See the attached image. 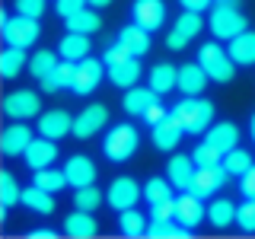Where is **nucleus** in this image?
Segmentation results:
<instances>
[{
    "label": "nucleus",
    "instance_id": "27",
    "mask_svg": "<svg viewBox=\"0 0 255 239\" xmlns=\"http://www.w3.org/2000/svg\"><path fill=\"white\" fill-rule=\"evenodd\" d=\"M90 35H80V32H67V35L61 38V45H58V54L64 61H83V58H90Z\"/></svg>",
    "mask_w": 255,
    "mask_h": 239
},
{
    "label": "nucleus",
    "instance_id": "8",
    "mask_svg": "<svg viewBox=\"0 0 255 239\" xmlns=\"http://www.w3.org/2000/svg\"><path fill=\"white\" fill-rule=\"evenodd\" d=\"M140 198H143V188L131 179V175L115 179L109 185V191H106V201H109V207H115V211H128V207H134Z\"/></svg>",
    "mask_w": 255,
    "mask_h": 239
},
{
    "label": "nucleus",
    "instance_id": "21",
    "mask_svg": "<svg viewBox=\"0 0 255 239\" xmlns=\"http://www.w3.org/2000/svg\"><path fill=\"white\" fill-rule=\"evenodd\" d=\"M227 51H230V58L236 61V67H252L255 64V32L252 29L239 32L236 38L227 42Z\"/></svg>",
    "mask_w": 255,
    "mask_h": 239
},
{
    "label": "nucleus",
    "instance_id": "24",
    "mask_svg": "<svg viewBox=\"0 0 255 239\" xmlns=\"http://www.w3.org/2000/svg\"><path fill=\"white\" fill-rule=\"evenodd\" d=\"M156 99H159V93H153V86H131L125 93V112L131 118H143V112L153 106Z\"/></svg>",
    "mask_w": 255,
    "mask_h": 239
},
{
    "label": "nucleus",
    "instance_id": "19",
    "mask_svg": "<svg viewBox=\"0 0 255 239\" xmlns=\"http://www.w3.org/2000/svg\"><path fill=\"white\" fill-rule=\"evenodd\" d=\"M64 172H67L70 188H83V185H93L96 182V163L90 156H83V153L70 156L67 163H64Z\"/></svg>",
    "mask_w": 255,
    "mask_h": 239
},
{
    "label": "nucleus",
    "instance_id": "47",
    "mask_svg": "<svg viewBox=\"0 0 255 239\" xmlns=\"http://www.w3.org/2000/svg\"><path fill=\"white\" fill-rule=\"evenodd\" d=\"M83 6H90V3H86V0H54V10H58V16H64V19L80 13Z\"/></svg>",
    "mask_w": 255,
    "mask_h": 239
},
{
    "label": "nucleus",
    "instance_id": "41",
    "mask_svg": "<svg viewBox=\"0 0 255 239\" xmlns=\"http://www.w3.org/2000/svg\"><path fill=\"white\" fill-rule=\"evenodd\" d=\"M191 159H195L198 169H204V166H220V163H223V150H217L214 143L204 140V143H198V147H195Z\"/></svg>",
    "mask_w": 255,
    "mask_h": 239
},
{
    "label": "nucleus",
    "instance_id": "4",
    "mask_svg": "<svg viewBox=\"0 0 255 239\" xmlns=\"http://www.w3.org/2000/svg\"><path fill=\"white\" fill-rule=\"evenodd\" d=\"M137 143H140V134L134 124H115L106 134V140H102V153L112 163H125V159H131L137 153Z\"/></svg>",
    "mask_w": 255,
    "mask_h": 239
},
{
    "label": "nucleus",
    "instance_id": "52",
    "mask_svg": "<svg viewBox=\"0 0 255 239\" xmlns=\"http://www.w3.org/2000/svg\"><path fill=\"white\" fill-rule=\"evenodd\" d=\"M86 3H90V6H96V10H102V6H109L112 0H86Z\"/></svg>",
    "mask_w": 255,
    "mask_h": 239
},
{
    "label": "nucleus",
    "instance_id": "12",
    "mask_svg": "<svg viewBox=\"0 0 255 239\" xmlns=\"http://www.w3.org/2000/svg\"><path fill=\"white\" fill-rule=\"evenodd\" d=\"M175 220L188 230H198L204 223V198L195 195V191H182L175 198Z\"/></svg>",
    "mask_w": 255,
    "mask_h": 239
},
{
    "label": "nucleus",
    "instance_id": "5",
    "mask_svg": "<svg viewBox=\"0 0 255 239\" xmlns=\"http://www.w3.org/2000/svg\"><path fill=\"white\" fill-rule=\"evenodd\" d=\"M38 35H42V26H38V19H32V16H6L3 19V42L6 45H16V48H29L38 42Z\"/></svg>",
    "mask_w": 255,
    "mask_h": 239
},
{
    "label": "nucleus",
    "instance_id": "18",
    "mask_svg": "<svg viewBox=\"0 0 255 239\" xmlns=\"http://www.w3.org/2000/svg\"><path fill=\"white\" fill-rule=\"evenodd\" d=\"M195 172H198V166L191 156L179 153V156H169V163H166V175H169V182L175 185V191H188L191 182H195Z\"/></svg>",
    "mask_w": 255,
    "mask_h": 239
},
{
    "label": "nucleus",
    "instance_id": "13",
    "mask_svg": "<svg viewBox=\"0 0 255 239\" xmlns=\"http://www.w3.org/2000/svg\"><path fill=\"white\" fill-rule=\"evenodd\" d=\"M38 134H42V137H51V140L67 137V134H74V115L64 112V109L42 112V118H38Z\"/></svg>",
    "mask_w": 255,
    "mask_h": 239
},
{
    "label": "nucleus",
    "instance_id": "49",
    "mask_svg": "<svg viewBox=\"0 0 255 239\" xmlns=\"http://www.w3.org/2000/svg\"><path fill=\"white\" fill-rule=\"evenodd\" d=\"M239 191H243V198H255V166L239 175Z\"/></svg>",
    "mask_w": 255,
    "mask_h": 239
},
{
    "label": "nucleus",
    "instance_id": "43",
    "mask_svg": "<svg viewBox=\"0 0 255 239\" xmlns=\"http://www.w3.org/2000/svg\"><path fill=\"white\" fill-rule=\"evenodd\" d=\"M236 227L243 230V233H255V198H246V201L236 207Z\"/></svg>",
    "mask_w": 255,
    "mask_h": 239
},
{
    "label": "nucleus",
    "instance_id": "26",
    "mask_svg": "<svg viewBox=\"0 0 255 239\" xmlns=\"http://www.w3.org/2000/svg\"><path fill=\"white\" fill-rule=\"evenodd\" d=\"M118 42H122L134 58H143V54L150 51V32L143 26H137V22H131V26H125L118 32Z\"/></svg>",
    "mask_w": 255,
    "mask_h": 239
},
{
    "label": "nucleus",
    "instance_id": "39",
    "mask_svg": "<svg viewBox=\"0 0 255 239\" xmlns=\"http://www.w3.org/2000/svg\"><path fill=\"white\" fill-rule=\"evenodd\" d=\"M143 198H147V204H156V201H166V198H175V185L169 182V175H166V179H150L147 185H143Z\"/></svg>",
    "mask_w": 255,
    "mask_h": 239
},
{
    "label": "nucleus",
    "instance_id": "20",
    "mask_svg": "<svg viewBox=\"0 0 255 239\" xmlns=\"http://www.w3.org/2000/svg\"><path fill=\"white\" fill-rule=\"evenodd\" d=\"M64 233H67L70 239H90L99 233V223H96L93 217V211H77L74 214H67V220H64Z\"/></svg>",
    "mask_w": 255,
    "mask_h": 239
},
{
    "label": "nucleus",
    "instance_id": "10",
    "mask_svg": "<svg viewBox=\"0 0 255 239\" xmlns=\"http://www.w3.org/2000/svg\"><path fill=\"white\" fill-rule=\"evenodd\" d=\"M32 140L35 137H32L29 121H13V124L3 127V134H0V153L3 156H22Z\"/></svg>",
    "mask_w": 255,
    "mask_h": 239
},
{
    "label": "nucleus",
    "instance_id": "14",
    "mask_svg": "<svg viewBox=\"0 0 255 239\" xmlns=\"http://www.w3.org/2000/svg\"><path fill=\"white\" fill-rule=\"evenodd\" d=\"M131 16L137 26H143L147 32H156L166 22V3L163 0H134Z\"/></svg>",
    "mask_w": 255,
    "mask_h": 239
},
{
    "label": "nucleus",
    "instance_id": "17",
    "mask_svg": "<svg viewBox=\"0 0 255 239\" xmlns=\"http://www.w3.org/2000/svg\"><path fill=\"white\" fill-rule=\"evenodd\" d=\"M22 156H26V166H29L32 172L45 169V166H51L54 159H58V143H54L51 137H42V134H38V137L26 147V153H22Z\"/></svg>",
    "mask_w": 255,
    "mask_h": 239
},
{
    "label": "nucleus",
    "instance_id": "40",
    "mask_svg": "<svg viewBox=\"0 0 255 239\" xmlns=\"http://www.w3.org/2000/svg\"><path fill=\"white\" fill-rule=\"evenodd\" d=\"M0 204L3 207L22 204V188H19V182L13 179V172H0Z\"/></svg>",
    "mask_w": 255,
    "mask_h": 239
},
{
    "label": "nucleus",
    "instance_id": "30",
    "mask_svg": "<svg viewBox=\"0 0 255 239\" xmlns=\"http://www.w3.org/2000/svg\"><path fill=\"white\" fill-rule=\"evenodd\" d=\"M54 204H58V201H54V195H51V191H45V188H38L35 182H32L29 188H22V207H26V211H35V214H42V217H45V214L54 211Z\"/></svg>",
    "mask_w": 255,
    "mask_h": 239
},
{
    "label": "nucleus",
    "instance_id": "32",
    "mask_svg": "<svg viewBox=\"0 0 255 239\" xmlns=\"http://www.w3.org/2000/svg\"><path fill=\"white\" fill-rule=\"evenodd\" d=\"M150 86H153V93H172L175 86H179V67H172V64H156V67H150Z\"/></svg>",
    "mask_w": 255,
    "mask_h": 239
},
{
    "label": "nucleus",
    "instance_id": "25",
    "mask_svg": "<svg viewBox=\"0 0 255 239\" xmlns=\"http://www.w3.org/2000/svg\"><path fill=\"white\" fill-rule=\"evenodd\" d=\"M204 140L207 143H214L217 150H223V153H230V150L239 143V127L233 121H217V124H211L204 131Z\"/></svg>",
    "mask_w": 255,
    "mask_h": 239
},
{
    "label": "nucleus",
    "instance_id": "54",
    "mask_svg": "<svg viewBox=\"0 0 255 239\" xmlns=\"http://www.w3.org/2000/svg\"><path fill=\"white\" fill-rule=\"evenodd\" d=\"M217 3H223V0H217Z\"/></svg>",
    "mask_w": 255,
    "mask_h": 239
},
{
    "label": "nucleus",
    "instance_id": "51",
    "mask_svg": "<svg viewBox=\"0 0 255 239\" xmlns=\"http://www.w3.org/2000/svg\"><path fill=\"white\" fill-rule=\"evenodd\" d=\"M29 236H32V239H54V230H48V227H38V230H32Z\"/></svg>",
    "mask_w": 255,
    "mask_h": 239
},
{
    "label": "nucleus",
    "instance_id": "29",
    "mask_svg": "<svg viewBox=\"0 0 255 239\" xmlns=\"http://www.w3.org/2000/svg\"><path fill=\"white\" fill-rule=\"evenodd\" d=\"M106 74H109V80L118 86V90H131V86H137V80H140V61L131 58V61H125V64L106 67Z\"/></svg>",
    "mask_w": 255,
    "mask_h": 239
},
{
    "label": "nucleus",
    "instance_id": "42",
    "mask_svg": "<svg viewBox=\"0 0 255 239\" xmlns=\"http://www.w3.org/2000/svg\"><path fill=\"white\" fill-rule=\"evenodd\" d=\"M99 204H102V191L96 185L74 188V207H80V211H96Z\"/></svg>",
    "mask_w": 255,
    "mask_h": 239
},
{
    "label": "nucleus",
    "instance_id": "46",
    "mask_svg": "<svg viewBox=\"0 0 255 239\" xmlns=\"http://www.w3.org/2000/svg\"><path fill=\"white\" fill-rule=\"evenodd\" d=\"M13 10L19 16H32V19H38V16L45 13V0H13Z\"/></svg>",
    "mask_w": 255,
    "mask_h": 239
},
{
    "label": "nucleus",
    "instance_id": "37",
    "mask_svg": "<svg viewBox=\"0 0 255 239\" xmlns=\"http://www.w3.org/2000/svg\"><path fill=\"white\" fill-rule=\"evenodd\" d=\"M58 64H61V61H58V54H54V51H35V54L29 58V67H26V70H29L35 80H42V77L51 74Z\"/></svg>",
    "mask_w": 255,
    "mask_h": 239
},
{
    "label": "nucleus",
    "instance_id": "1",
    "mask_svg": "<svg viewBox=\"0 0 255 239\" xmlns=\"http://www.w3.org/2000/svg\"><path fill=\"white\" fill-rule=\"evenodd\" d=\"M172 115L182 121L185 134H204L214 124V102L201 99V96H185L179 106L172 109Z\"/></svg>",
    "mask_w": 255,
    "mask_h": 239
},
{
    "label": "nucleus",
    "instance_id": "9",
    "mask_svg": "<svg viewBox=\"0 0 255 239\" xmlns=\"http://www.w3.org/2000/svg\"><path fill=\"white\" fill-rule=\"evenodd\" d=\"M102 70H106V61H96V58L77 61V77L70 83V93H77V96L96 93V86L102 83Z\"/></svg>",
    "mask_w": 255,
    "mask_h": 239
},
{
    "label": "nucleus",
    "instance_id": "34",
    "mask_svg": "<svg viewBox=\"0 0 255 239\" xmlns=\"http://www.w3.org/2000/svg\"><path fill=\"white\" fill-rule=\"evenodd\" d=\"M207 220L217 230H227L230 223H236V204L230 198H217V201L207 204Z\"/></svg>",
    "mask_w": 255,
    "mask_h": 239
},
{
    "label": "nucleus",
    "instance_id": "22",
    "mask_svg": "<svg viewBox=\"0 0 255 239\" xmlns=\"http://www.w3.org/2000/svg\"><path fill=\"white\" fill-rule=\"evenodd\" d=\"M207 70L201 67V64H182L179 67V86L175 90L179 93H185V96H198V93H204V86H207Z\"/></svg>",
    "mask_w": 255,
    "mask_h": 239
},
{
    "label": "nucleus",
    "instance_id": "53",
    "mask_svg": "<svg viewBox=\"0 0 255 239\" xmlns=\"http://www.w3.org/2000/svg\"><path fill=\"white\" fill-rule=\"evenodd\" d=\"M249 131H252V140H255V112H252V121H249Z\"/></svg>",
    "mask_w": 255,
    "mask_h": 239
},
{
    "label": "nucleus",
    "instance_id": "15",
    "mask_svg": "<svg viewBox=\"0 0 255 239\" xmlns=\"http://www.w3.org/2000/svg\"><path fill=\"white\" fill-rule=\"evenodd\" d=\"M227 179H230V172H227V166H223V163L220 166H204V169L195 172V182H191L188 191H195V195H201V198L217 195Z\"/></svg>",
    "mask_w": 255,
    "mask_h": 239
},
{
    "label": "nucleus",
    "instance_id": "6",
    "mask_svg": "<svg viewBox=\"0 0 255 239\" xmlns=\"http://www.w3.org/2000/svg\"><path fill=\"white\" fill-rule=\"evenodd\" d=\"M3 115L13 118V121L38 118L42 115V99L32 90H13V93H6V99H3Z\"/></svg>",
    "mask_w": 255,
    "mask_h": 239
},
{
    "label": "nucleus",
    "instance_id": "35",
    "mask_svg": "<svg viewBox=\"0 0 255 239\" xmlns=\"http://www.w3.org/2000/svg\"><path fill=\"white\" fill-rule=\"evenodd\" d=\"M32 182H35L38 188L51 191V195H58V191H64V188L70 185V182H67V172H64V169H51V166H45V169H35Z\"/></svg>",
    "mask_w": 255,
    "mask_h": 239
},
{
    "label": "nucleus",
    "instance_id": "11",
    "mask_svg": "<svg viewBox=\"0 0 255 239\" xmlns=\"http://www.w3.org/2000/svg\"><path fill=\"white\" fill-rule=\"evenodd\" d=\"M106 121H109V109L106 106H86L74 118V137L77 140H90L106 127Z\"/></svg>",
    "mask_w": 255,
    "mask_h": 239
},
{
    "label": "nucleus",
    "instance_id": "38",
    "mask_svg": "<svg viewBox=\"0 0 255 239\" xmlns=\"http://www.w3.org/2000/svg\"><path fill=\"white\" fill-rule=\"evenodd\" d=\"M223 166H227L230 175H243V172H249L255 163H252V153H249V150L233 147L230 153H223Z\"/></svg>",
    "mask_w": 255,
    "mask_h": 239
},
{
    "label": "nucleus",
    "instance_id": "28",
    "mask_svg": "<svg viewBox=\"0 0 255 239\" xmlns=\"http://www.w3.org/2000/svg\"><path fill=\"white\" fill-rule=\"evenodd\" d=\"M64 26H67V32H80V35H93V32L102 29V16L96 13V6H83L80 13L67 16L64 19Z\"/></svg>",
    "mask_w": 255,
    "mask_h": 239
},
{
    "label": "nucleus",
    "instance_id": "48",
    "mask_svg": "<svg viewBox=\"0 0 255 239\" xmlns=\"http://www.w3.org/2000/svg\"><path fill=\"white\" fill-rule=\"evenodd\" d=\"M166 115H169V112H166V109H163V102H159V99H156V102H153V106H150L147 112H143V121H147L150 127H153V124H159V121H163V118H166Z\"/></svg>",
    "mask_w": 255,
    "mask_h": 239
},
{
    "label": "nucleus",
    "instance_id": "16",
    "mask_svg": "<svg viewBox=\"0 0 255 239\" xmlns=\"http://www.w3.org/2000/svg\"><path fill=\"white\" fill-rule=\"evenodd\" d=\"M150 131H153V147H156V150H166V153H169V150L179 147V140H182V134H185V127H182V121L169 112V115H166L159 124H153Z\"/></svg>",
    "mask_w": 255,
    "mask_h": 239
},
{
    "label": "nucleus",
    "instance_id": "44",
    "mask_svg": "<svg viewBox=\"0 0 255 239\" xmlns=\"http://www.w3.org/2000/svg\"><path fill=\"white\" fill-rule=\"evenodd\" d=\"M134 54L128 51V48L115 38V45H109L106 48V54H102V61H106V67H115V64H125V61H131Z\"/></svg>",
    "mask_w": 255,
    "mask_h": 239
},
{
    "label": "nucleus",
    "instance_id": "33",
    "mask_svg": "<svg viewBox=\"0 0 255 239\" xmlns=\"http://www.w3.org/2000/svg\"><path fill=\"white\" fill-rule=\"evenodd\" d=\"M118 227H122L125 236H147V227H150V217H143L137 207H128V211H118Z\"/></svg>",
    "mask_w": 255,
    "mask_h": 239
},
{
    "label": "nucleus",
    "instance_id": "7",
    "mask_svg": "<svg viewBox=\"0 0 255 239\" xmlns=\"http://www.w3.org/2000/svg\"><path fill=\"white\" fill-rule=\"evenodd\" d=\"M204 29V16L195 13V10H182V16L175 19V26L169 29V35H166V48H172V51H182L191 38H198Z\"/></svg>",
    "mask_w": 255,
    "mask_h": 239
},
{
    "label": "nucleus",
    "instance_id": "23",
    "mask_svg": "<svg viewBox=\"0 0 255 239\" xmlns=\"http://www.w3.org/2000/svg\"><path fill=\"white\" fill-rule=\"evenodd\" d=\"M77 77V61H64L51 70L48 77H42L38 83H42V93H61V90H70V83H74Z\"/></svg>",
    "mask_w": 255,
    "mask_h": 239
},
{
    "label": "nucleus",
    "instance_id": "50",
    "mask_svg": "<svg viewBox=\"0 0 255 239\" xmlns=\"http://www.w3.org/2000/svg\"><path fill=\"white\" fill-rule=\"evenodd\" d=\"M182 3V10H195V13H204V10H211L217 0H179Z\"/></svg>",
    "mask_w": 255,
    "mask_h": 239
},
{
    "label": "nucleus",
    "instance_id": "36",
    "mask_svg": "<svg viewBox=\"0 0 255 239\" xmlns=\"http://www.w3.org/2000/svg\"><path fill=\"white\" fill-rule=\"evenodd\" d=\"M147 236L150 239H185V236H191V230L182 227L179 220H150Z\"/></svg>",
    "mask_w": 255,
    "mask_h": 239
},
{
    "label": "nucleus",
    "instance_id": "45",
    "mask_svg": "<svg viewBox=\"0 0 255 239\" xmlns=\"http://www.w3.org/2000/svg\"><path fill=\"white\" fill-rule=\"evenodd\" d=\"M150 220H175V198L150 204Z\"/></svg>",
    "mask_w": 255,
    "mask_h": 239
},
{
    "label": "nucleus",
    "instance_id": "31",
    "mask_svg": "<svg viewBox=\"0 0 255 239\" xmlns=\"http://www.w3.org/2000/svg\"><path fill=\"white\" fill-rule=\"evenodd\" d=\"M22 67H29L26 61V48H16V45H6L3 54H0V77L3 80H16L22 74Z\"/></svg>",
    "mask_w": 255,
    "mask_h": 239
},
{
    "label": "nucleus",
    "instance_id": "3",
    "mask_svg": "<svg viewBox=\"0 0 255 239\" xmlns=\"http://www.w3.org/2000/svg\"><path fill=\"white\" fill-rule=\"evenodd\" d=\"M198 64L207 70V77H211L214 83H230L233 74H236V61L230 58V51L220 42L201 45V51H198Z\"/></svg>",
    "mask_w": 255,
    "mask_h": 239
},
{
    "label": "nucleus",
    "instance_id": "2",
    "mask_svg": "<svg viewBox=\"0 0 255 239\" xmlns=\"http://www.w3.org/2000/svg\"><path fill=\"white\" fill-rule=\"evenodd\" d=\"M211 32L214 38H220V42H230V38H236L239 32L249 29V22H246L243 10H236L233 0H223V3H214L211 6Z\"/></svg>",
    "mask_w": 255,
    "mask_h": 239
}]
</instances>
